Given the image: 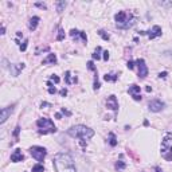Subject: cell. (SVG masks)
Listing matches in <instances>:
<instances>
[{
    "label": "cell",
    "instance_id": "5",
    "mask_svg": "<svg viewBox=\"0 0 172 172\" xmlns=\"http://www.w3.org/2000/svg\"><path fill=\"white\" fill-rule=\"evenodd\" d=\"M36 125H38V128H39V132L43 134L57 132V126H55L54 123H52L50 118H46V117L39 118V120L36 121Z\"/></svg>",
    "mask_w": 172,
    "mask_h": 172
},
{
    "label": "cell",
    "instance_id": "36",
    "mask_svg": "<svg viewBox=\"0 0 172 172\" xmlns=\"http://www.w3.org/2000/svg\"><path fill=\"white\" fill-rule=\"evenodd\" d=\"M38 7H42V8H46V4H42V3H36Z\"/></svg>",
    "mask_w": 172,
    "mask_h": 172
},
{
    "label": "cell",
    "instance_id": "7",
    "mask_svg": "<svg viewBox=\"0 0 172 172\" xmlns=\"http://www.w3.org/2000/svg\"><path fill=\"white\" fill-rule=\"evenodd\" d=\"M165 104L160 99H152V101H149L148 104V109L153 113H157V112H161L163 109H164Z\"/></svg>",
    "mask_w": 172,
    "mask_h": 172
},
{
    "label": "cell",
    "instance_id": "31",
    "mask_svg": "<svg viewBox=\"0 0 172 172\" xmlns=\"http://www.w3.org/2000/svg\"><path fill=\"white\" fill-rule=\"evenodd\" d=\"M159 4H160V5H165V7H171V5H172V3L171 2H168V3H159Z\"/></svg>",
    "mask_w": 172,
    "mask_h": 172
},
{
    "label": "cell",
    "instance_id": "16",
    "mask_svg": "<svg viewBox=\"0 0 172 172\" xmlns=\"http://www.w3.org/2000/svg\"><path fill=\"white\" fill-rule=\"evenodd\" d=\"M38 23H39V18L38 16H32L30 19V23H29V29L31 31L36 30V27H38Z\"/></svg>",
    "mask_w": 172,
    "mask_h": 172
},
{
    "label": "cell",
    "instance_id": "37",
    "mask_svg": "<svg viewBox=\"0 0 172 172\" xmlns=\"http://www.w3.org/2000/svg\"><path fill=\"white\" fill-rule=\"evenodd\" d=\"M4 34H5V27L3 26V27H2V35H4Z\"/></svg>",
    "mask_w": 172,
    "mask_h": 172
},
{
    "label": "cell",
    "instance_id": "14",
    "mask_svg": "<svg viewBox=\"0 0 172 172\" xmlns=\"http://www.w3.org/2000/svg\"><path fill=\"white\" fill-rule=\"evenodd\" d=\"M23 153H22L20 149H15L14 153L11 155V161L14 163H19V161H23Z\"/></svg>",
    "mask_w": 172,
    "mask_h": 172
},
{
    "label": "cell",
    "instance_id": "38",
    "mask_svg": "<svg viewBox=\"0 0 172 172\" xmlns=\"http://www.w3.org/2000/svg\"><path fill=\"white\" fill-rule=\"evenodd\" d=\"M165 76H167V73H160V78H161V77H163V78H164Z\"/></svg>",
    "mask_w": 172,
    "mask_h": 172
},
{
    "label": "cell",
    "instance_id": "20",
    "mask_svg": "<svg viewBox=\"0 0 172 172\" xmlns=\"http://www.w3.org/2000/svg\"><path fill=\"white\" fill-rule=\"evenodd\" d=\"M45 171V167L42 164H35L32 167V172H43Z\"/></svg>",
    "mask_w": 172,
    "mask_h": 172
},
{
    "label": "cell",
    "instance_id": "32",
    "mask_svg": "<svg viewBox=\"0 0 172 172\" xmlns=\"http://www.w3.org/2000/svg\"><path fill=\"white\" fill-rule=\"evenodd\" d=\"M102 58H104L105 61H108V59H109V52L108 51H104V57H102Z\"/></svg>",
    "mask_w": 172,
    "mask_h": 172
},
{
    "label": "cell",
    "instance_id": "8",
    "mask_svg": "<svg viewBox=\"0 0 172 172\" xmlns=\"http://www.w3.org/2000/svg\"><path fill=\"white\" fill-rule=\"evenodd\" d=\"M136 65H137V67H139V77L145 78L148 76V67H147V65H145V61H144V59H137Z\"/></svg>",
    "mask_w": 172,
    "mask_h": 172
},
{
    "label": "cell",
    "instance_id": "30",
    "mask_svg": "<svg viewBox=\"0 0 172 172\" xmlns=\"http://www.w3.org/2000/svg\"><path fill=\"white\" fill-rule=\"evenodd\" d=\"M128 69H130V70H132V69H134V62H128Z\"/></svg>",
    "mask_w": 172,
    "mask_h": 172
},
{
    "label": "cell",
    "instance_id": "39",
    "mask_svg": "<svg viewBox=\"0 0 172 172\" xmlns=\"http://www.w3.org/2000/svg\"><path fill=\"white\" fill-rule=\"evenodd\" d=\"M155 171H156V172H163V171H161L159 167H156V168H155Z\"/></svg>",
    "mask_w": 172,
    "mask_h": 172
},
{
    "label": "cell",
    "instance_id": "12",
    "mask_svg": "<svg viewBox=\"0 0 172 172\" xmlns=\"http://www.w3.org/2000/svg\"><path fill=\"white\" fill-rule=\"evenodd\" d=\"M128 92H129V94L133 97V99H136V101H140V99H141V94H140V86L130 85L129 89H128Z\"/></svg>",
    "mask_w": 172,
    "mask_h": 172
},
{
    "label": "cell",
    "instance_id": "17",
    "mask_svg": "<svg viewBox=\"0 0 172 172\" xmlns=\"http://www.w3.org/2000/svg\"><path fill=\"white\" fill-rule=\"evenodd\" d=\"M104 79L108 82H114V81H117V74H105Z\"/></svg>",
    "mask_w": 172,
    "mask_h": 172
},
{
    "label": "cell",
    "instance_id": "19",
    "mask_svg": "<svg viewBox=\"0 0 172 172\" xmlns=\"http://www.w3.org/2000/svg\"><path fill=\"white\" fill-rule=\"evenodd\" d=\"M101 51H102V49L98 46V47L96 49L94 54H93V59H97V61H98V59H101Z\"/></svg>",
    "mask_w": 172,
    "mask_h": 172
},
{
    "label": "cell",
    "instance_id": "1",
    "mask_svg": "<svg viewBox=\"0 0 172 172\" xmlns=\"http://www.w3.org/2000/svg\"><path fill=\"white\" fill-rule=\"evenodd\" d=\"M54 167L57 172H77L76 163L70 153H58L54 157Z\"/></svg>",
    "mask_w": 172,
    "mask_h": 172
},
{
    "label": "cell",
    "instance_id": "4",
    "mask_svg": "<svg viewBox=\"0 0 172 172\" xmlns=\"http://www.w3.org/2000/svg\"><path fill=\"white\" fill-rule=\"evenodd\" d=\"M161 156L167 161H172V133H168L161 141Z\"/></svg>",
    "mask_w": 172,
    "mask_h": 172
},
{
    "label": "cell",
    "instance_id": "27",
    "mask_svg": "<svg viewBox=\"0 0 172 172\" xmlns=\"http://www.w3.org/2000/svg\"><path fill=\"white\" fill-rule=\"evenodd\" d=\"M27 43H29V40H24L23 42V45H20V51H26V49H27Z\"/></svg>",
    "mask_w": 172,
    "mask_h": 172
},
{
    "label": "cell",
    "instance_id": "23",
    "mask_svg": "<svg viewBox=\"0 0 172 172\" xmlns=\"http://www.w3.org/2000/svg\"><path fill=\"white\" fill-rule=\"evenodd\" d=\"M116 168H117V170H124V168H125V163H124L123 160L117 161V164H116Z\"/></svg>",
    "mask_w": 172,
    "mask_h": 172
},
{
    "label": "cell",
    "instance_id": "35",
    "mask_svg": "<svg viewBox=\"0 0 172 172\" xmlns=\"http://www.w3.org/2000/svg\"><path fill=\"white\" fill-rule=\"evenodd\" d=\"M67 94V90L66 89H62L61 90V96H66Z\"/></svg>",
    "mask_w": 172,
    "mask_h": 172
},
{
    "label": "cell",
    "instance_id": "25",
    "mask_svg": "<svg viewBox=\"0 0 172 172\" xmlns=\"http://www.w3.org/2000/svg\"><path fill=\"white\" fill-rule=\"evenodd\" d=\"M58 36H57V40H62V39H63L65 38V32H63V30H59L58 31Z\"/></svg>",
    "mask_w": 172,
    "mask_h": 172
},
{
    "label": "cell",
    "instance_id": "10",
    "mask_svg": "<svg viewBox=\"0 0 172 172\" xmlns=\"http://www.w3.org/2000/svg\"><path fill=\"white\" fill-rule=\"evenodd\" d=\"M14 112V106H5L2 109V117H0V124H4L8 120V117L11 116V113Z\"/></svg>",
    "mask_w": 172,
    "mask_h": 172
},
{
    "label": "cell",
    "instance_id": "24",
    "mask_svg": "<svg viewBox=\"0 0 172 172\" xmlns=\"http://www.w3.org/2000/svg\"><path fill=\"white\" fill-rule=\"evenodd\" d=\"M98 34L102 36V39H105V40H108V39H109V35H108V34H105V31H104V30H99V31H98Z\"/></svg>",
    "mask_w": 172,
    "mask_h": 172
},
{
    "label": "cell",
    "instance_id": "34",
    "mask_svg": "<svg viewBox=\"0 0 172 172\" xmlns=\"http://www.w3.org/2000/svg\"><path fill=\"white\" fill-rule=\"evenodd\" d=\"M19 130H20V128H19V126H16V128H15V132H14L15 136H18V134H19Z\"/></svg>",
    "mask_w": 172,
    "mask_h": 172
},
{
    "label": "cell",
    "instance_id": "22",
    "mask_svg": "<svg viewBox=\"0 0 172 172\" xmlns=\"http://www.w3.org/2000/svg\"><path fill=\"white\" fill-rule=\"evenodd\" d=\"M47 86H49V93H50V94H55V93H57V89L52 86V83L50 82V81L47 82Z\"/></svg>",
    "mask_w": 172,
    "mask_h": 172
},
{
    "label": "cell",
    "instance_id": "3",
    "mask_svg": "<svg viewBox=\"0 0 172 172\" xmlns=\"http://www.w3.org/2000/svg\"><path fill=\"white\" fill-rule=\"evenodd\" d=\"M116 26L121 30H126L134 24V16L132 14H128L125 11H120L116 14Z\"/></svg>",
    "mask_w": 172,
    "mask_h": 172
},
{
    "label": "cell",
    "instance_id": "29",
    "mask_svg": "<svg viewBox=\"0 0 172 172\" xmlns=\"http://www.w3.org/2000/svg\"><path fill=\"white\" fill-rule=\"evenodd\" d=\"M51 81H54L55 83H58L61 79H59V77H57V76H52V77H51Z\"/></svg>",
    "mask_w": 172,
    "mask_h": 172
},
{
    "label": "cell",
    "instance_id": "21",
    "mask_svg": "<svg viewBox=\"0 0 172 172\" xmlns=\"http://www.w3.org/2000/svg\"><path fill=\"white\" fill-rule=\"evenodd\" d=\"M65 7H66V3L65 2H58L57 3V11L58 12H62V10H63Z\"/></svg>",
    "mask_w": 172,
    "mask_h": 172
},
{
    "label": "cell",
    "instance_id": "9",
    "mask_svg": "<svg viewBox=\"0 0 172 172\" xmlns=\"http://www.w3.org/2000/svg\"><path fill=\"white\" fill-rule=\"evenodd\" d=\"M143 35H148L151 39L153 38H157V36L161 35V29L159 26H153V29L151 31H141Z\"/></svg>",
    "mask_w": 172,
    "mask_h": 172
},
{
    "label": "cell",
    "instance_id": "6",
    "mask_svg": "<svg viewBox=\"0 0 172 172\" xmlns=\"http://www.w3.org/2000/svg\"><path fill=\"white\" fill-rule=\"evenodd\" d=\"M30 153L36 161H43L47 155V151H46L43 147H39V145H35V147H31L30 148Z\"/></svg>",
    "mask_w": 172,
    "mask_h": 172
},
{
    "label": "cell",
    "instance_id": "33",
    "mask_svg": "<svg viewBox=\"0 0 172 172\" xmlns=\"http://www.w3.org/2000/svg\"><path fill=\"white\" fill-rule=\"evenodd\" d=\"M99 86H101V85H99V82L96 79V82H94V89H96V90H98V89H99Z\"/></svg>",
    "mask_w": 172,
    "mask_h": 172
},
{
    "label": "cell",
    "instance_id": "11",
    "mask_svg": "<svg viewBox=\"0 0 172 172\" xmlns=\"http://www.w3.org/2000/svg\"><path fill=\"white\" fill-rule=\"evenodd\" d=\"M106 108L110 109V110H118V101L116 98V96H109L108 101H106Z\"/></svg>",
    "mask_w": 172,
    "mask_h": 172
},
{
    "label": "cell",
    "instance_id": "26",
    "mask_svg": "<svg viewBox=\"0 0 172 172\" xmlns=\"http://www.w3.org/2000/svg\"><path fill=\"white\" fill-rule=\"evenodd\" d=\"M65 77H66V82H67V83L77 82V81H74V79H71V78H70V71H67V73H66V76H65Z\"/></svg>",
    "mask_w": 172,
    "mask_h": 172
},
{
    "label": "cell",
    "instance_id": "2",
    "mask_svg": "<svg viewBox=\"0 0 172 172\" xmlns=\"http://www.w3.org/2000/svg\"><path fill=\"white\" fill-rule=\"evenodd\" d=\"M67 134L74 139H81V140H89L94 136V130L85 125H74L70 129H67Z\"/></svg>",
    "mask_w": 172,
    "mask_h": 172
},
{
    "label": "cell",
    "instance_id": "15",
    "mask_svg": "<svg viewBox=\"0 0 172 172\" xmlns=\"http://www.w3.org/2000/svg\"><path fill=\"white\" fill-rule=\"evenodd\" d=\"M47 63H57V55L55 54H49L47 55V58H45L43 59V62H42V65H47Z\"/></svg>",
    "mask_w": 172,
    "mask_h": 172
},
{
    "label": "cell",
    "instance_id": "28",
    "mask_svg": "<svg viewBox=\"0 0 172 172\" xmlns=\"http://www.w3.org/2000/svg\"><path fill=\"white\" fill-rule=\"evenodd\" d=\"M87 67H89V70H93V71L96 70V67H94V63H93L92 61H90V62H87Z\"/></svg>",
    "mask_w": 172,
    "mask_h": 172
},
{
    "label": "cell",
    "instance_id": "13",
    "mask_svg": "<svg viewBox=\"0 0 172 172\" xmlns=\"http://www.w3.org/2000/svg\"><path fill=\"white\" fill-rule=\"evenodd\" d=\"M23 69H24V63H15V65H11L10 66V71L14 77H18Z\"/></svg>",
    "mask_w": 172,
    "mask_h": 172
},
{
    "label": "cell",
    "instance_id": "18",
    "mask_svg": "<svg viewBox=\"0 0 172 172\" xmlns=\"http://www.w3.org/2000/svg\"><path fill=\"white\" fill-rule=\"evenodd\" d=\"M109 144H110L112 147L117 145V139H116V134L114 133H109Z\"/></svg>",
    "mask_w": 172,
    "mask_h": 172
}]
</instances>
